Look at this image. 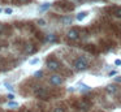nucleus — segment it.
Masks as SVG:
<instances>
[{
	"instance_id": "1",
	"label": "nucleus",
	"mask_w": 121,
	"mask_h": 112,
	"mask_svg": "<svg viewBox=\"0 0 121 112\" xmlns=\"http://www.w3.org/2000/svg\"><path fill=\"white\" fill-rule=\"evenodd\" d=\"M73 67L76 70H85L89 68V61L85 57H78L73 61Z\"/></svg>"
},
{
	"instance_id": "2",
	"label": "nucleus",
	"mask_w": 121,
	"mask_h": 112,
	"mask_svg": "<svg viewBox=\"0 0 121 112\" xmlns=\"http://www.w3.org/2000/svg\"><path fill=\"white\" fill-rule=\"evenodd\" d=\"M34 95L38 99H48L50 98V91L43 86H38V87L34 89Z\"/></svg>"
},
{
	"instance_id": "3",
	"label": "nucleus",
	"mask_w": 121,
	"mask_h": 112,
	"mask_svg": "<svg viewBox=\"0 0 121 112\" xmlns=\"http://www.w3.org/2000/svg\"><path fill=\"white\" fill-rule=\"evenodd\" d=\"M74 106H76L77 109H81V111H89L91 108V103L89 100H86V99H81V100L76 102Z\"/></svg>"
},
{
	"instance_id": "4",
	"label": "nucleus",
	"mask_w": 121,
	"mask_h": 112,
	"mask_svg": "<svg viewBox=\"0 0 121 112\" xmlns=\"http://www.w3.org/2000/svg\"><path fill=\"white\" fill-rule=\"evenodd\" d=\"M47 68L50 70H59L61 68V65H60V63L57 61V60H55V59H48L47 60Z\"/></svg>"
},
{
	"instance_id": "5",
	"label": "nucleus",
	"mask_w": 121,
	"mask_h": 112,
	"mask_svg": "<svg viewBox=\"0 0 121 112\" xmlns=\"http://www.w3.org/2000/svg\"><path fill=\"white\" fill-rule=\"evenodd\" d=\"M66 38L69 39V40H78L79 39V33L77 29H70V30L68 31V34H66Z\"/></svg>"
},
{
	"instance_id": "6",
	"label": "nucleus",
	"mask_w": 121,
	"mask_h": 112,
	"mask_svg": "<svg viewBox=\"0 0 121 112\" xmlns=\"http://www.w3.org/2000/svg\"><path fill=\"white\" fill-rule=\"evenodd\" d=\"M50 82H51V85H53V86H60L61 83H63V78L59 74H53L50 77Z\"/></svg>"
},
{
	"instance_id": "7",
	"label": "nucleus",
	"mask_w": 121,
	"mask_h": 112,
	"mask_svg": "<svg viewBox=\"0 0 121 112\" xmlns=\"http://www.w3.org/2000/svg\"><path fill=\"white\" fill-rule=\"evenodd\" d=\"M57 4H59V7H61L65 10H73L74 9V5L69 1H60V3H57Z\"/></svg>"
},
{
	"instance_id": "8",
	"label": "nucleus",
	"mask_w": 121,
	"mask_h": 112,
	"mask_svg": "<svg viewBox=\"0 0 121 112\" xmlns=\"http://www.w3.org/2000/svg\"><path fill=\"white\" fill-rule=\"evenodd\" d=\"M105 90H107V93H109V94H115V93H117V91H118V86L111 83V85H107Z\"/></svg>"
},
{
	"instance_id": "9",
	"label": "nucleus",
	"mask_w": 121,
	"mask_h": 112,
	"mask_svg": "<svg viewBox=\"0 0 121 112\" xmlns=\"http://www.w3.org/2000/svg\"><path fill=\"white\" fill-rule=\"evenodd\" d=\"M86 16H87V12H79L78 14H77L76 20H77V21H82L85 17H86Z\"/></svg>"
},
{
	"instance_id": "10",
	"label": "nucleus",
	"mask_w": 121,
	"mask_h": 112,
	"mask_svg": "<svg viewBox=\"0 0 121 112\" xmlns=\"http://www.w3.org/2000/svg\"><path fill=\"white\" fill-rule=\"evenodd\" d=\"M113 14H115L116 17H120L121 18V7L115 8V9H113Z\"/></svg>"
},
{
	"instance_id": "11",
	"label": "nucleus",
	"mask_w": 121,
	"mask_h": 112,
	"mask_svg": "<svg viewBox=\"0 0 121 112\" xmlns=\"http://www.w3.org/2000/svg\"><path fill=\"white\" fill-rule=\"evenodd\" d=\"M25 52H26V54H33V52H34V47H33V44H27Z\"/></svg>"
},
{
	"instance_id": "12",
	"label": "nucleus",
	"mask_w": 121,
	"mask_h": 112,
	"mask_svg": "<svg viewBox=\"0 0 121 112\" xmlns=\"http://www.w3.org/2000/svg\"><path fill=\"white\" fill-rule=\"evenodd\" d=\"M53 112H65V108H64V107H55V108H53Z\"/></svg>"
},
{
	"instance_id": "13",
	"label": "nucleus",
	"mask_w": 121,
	"mask_h": 112,
	"mask_svg": "<svg viewBox=\"0 0 121 112\" xmlns=\"http://www.w3.org/2000/svg\"><path fill=\"white\" fill-rule=\"evenodd\" d=\"M4 31H5V25L0 22V35H1V34H4Z\"/></svg>"
},
{
	"instance_id": "14",
	"label": "nucleus",
	"mask_w": 121,
	"mask_h": 112,
	"mask_svg": "<svg viewBox=\"0 0 121 112\" xmlns=\"http://www.w3.org/2000/svg\"><path fill=\"white\" fill-rule=\"evenodd\" d=\"M79 86H81V89H79L81 91H87V90H90V87H89L87 85H79Z\"/></svg>"
},
{
	"instance_id": "15",
	"label": "nucleus",
	"mask_w": 121,
	"mask_h": 112,
	"mask_svg": "<svg viewBox=\"0 0 121 112\" xmlns=\"http://www.w3.org/2000/svg\"><path fill=\"white\" fill-rule=\"evenodd\" d=\"M48 8H50V4H48V3H46L44 5H42V7H40V10H46V9H48Z\"/></svg>"
},
{
	"instance_id": "16",
	"label": "nucleus",
	"mask_w": 121,
	"mask_h": 112,
	"mask_svg": "<svg viewBox=\"0 0 121 112\" xmlns=\"http://www.w3.org/2000/svg\"><path fill=\"white\" fill-rule=\"evenodd\" d=\"M5 13H7V14H12V13H13V9H12V8H7Z\"/></svg>"
},
{
	"instance_id": "17",
	"label": "nucleus",
	"mask_w": 121,
	"mask_h": 112,
	"mask_svg": "<svg viewBox=\"0 0 121 112\" xmlns=\"http://www.w3.org/2000/svg\"><path fill=\"white\" fill-rule=\"evenodd\" d=\"M37 63H39V59H33V60H30V64H31V65L37 64Z\"/></svg>"
},
{
	"instance_id": "18",
	"label": "nucleus",
	"mask_w": 121,
	"mask_h": 112,
	"mask_svg": "<svg viewBox=\"0 0 121 112\" xmlns=\"http://www.w3.org/2000/svg\"><path fill=\"white\" fill-rule=\"evenodd\" d=\"M63 22H65V23H70V22H72V18L66 17V18H64V20H63Z\"/></svg>"
},
{
	"instance_id": "19",
	"label": "nucleus",
	"mask_w": 121,
	"mask_h": 112,
	"mask_svg": "<svg viewBox=\"0 0 121 112\" xmlns=\"http://www.w3.org/2000/svg\"><path fill=\"white\" fill-rule=\"evenodd\" d=\"M9 107H17L18 106V103H14V102H11V103H8Z\"/></svg>"
},
{
	"instance_id": "20",
	"label": "nucleus",
	"mask_w": 121,
	"mask_h": 112,
	"mask_svg": "<svg viewBox=\"0 0 121 112\" xmlns=\"http://www.w3.org/2000/svg\"><path fill=\"white\" fill-rule=\"evenodd\" d=\"M56 39V36H53L52 34H51V35H48V40H55Z\"/></svg>"
},
{
	"instance_id": "21",
	"label": "nucleus",
	"mask_w": 121,
	"mask_h": 112,
	"mask_svg": "<svg viewBox=\"0 0 121 112\" xmlns=\"http://www.w3.org/2000/svg\"><path fill=\"white\" fill-rule=\"evenodd\" d=\"M40 76H42V72H40V70H39V72H37V73H35V77H38V78H39Z\"/></svg>"
},
{
	"instance_id": "22",
	"label": "nucleus",
	"mask_w": 121,
	"mask_h": 112,
	"mask_svg": "<svg viewBox=\"0 0 121 112\" xmlns=\"http://www.w3.org/2000/svg\"><path fill=\"white\" fill-rule=\"evenodd\" d=\"M8 99H9V100H12V99H14V95H13V94H9V95H8Z\"/></svg>"
},
{
	"instance_id": "23",
	"label": "nucleus",
	"mask_w": 121,
	"mask_h": 112,
	"mask_svg": "<svg viewBox=\"0 0 121 112\" xmlns=\"http://www.w3.org/2000/svg\"><path fill=\"white\" fill-rule=\"evenodd\" d=\"M115 64H116V65H121V60H118V59L115 60Z\"/></svg>"
},
{
	"instance_id": "24",
	"label": "nucleus",
	"mask_w": 121,
	"mask_h": 112,
	"mask_svg": "<svg viewBox=\"0 0 121 112\" xmlns=\"http://www.w3.org/2000/svg\"><path fill=\"white\" fill-rule=\"evenodd\" d=\"M5 86H7V89H8V90H13V87H12L11 85H8V83H5Z\"/></svg>"
},
{
	"instance_id": "25",
	"label": "nucleus",
	"mask_w": 121,
	"mask_h": 112,
	"mask_svg": "<svg viewBox=\"0 0 121 112\" xmlns=\"http://www.w3.org/2000/svg\"><path fill=\"white\" fill-rule=\"evenodd\" d=\"M115 81H116V82H121V77H116Z\"/></svg>"
},
{
	"instance_id": "26",
	"label": "nucleus",
	"mask_w": 121,
	"mask_h": 112,
	"mask_svg": "<svg viewBox=\"0 0 121 112\" xmlns=\"http://www.w3.org/2000/svg\"><path fill=\"white\" fill-rule=\"evenodd\" d=\"M38 23H40V25H44V21H43V20H39V21H38Z\"/></svg>"
},
{
	"instance_id": "27",
	"label": "nucleus",
	"mask_w": 121,
	"mask_h": 112,
	"mask_svg": "<svg viewBox=\"0 0 121 112\" xmlns=\"http://www.w3.org/2000/svg\"><path fill=\"white\" fill-rule=\"evenodd\" d=\"M18 1H20V3H27L29 0H18Z\"/></svg>"
},
{
	"instance_id": "28",
	"label": "nucleus",
	"mask_w": 121,
	"mask_h": 112,
	"mask_svg": "<svg viewBox=\"0 0 121 112\" xmlns=\"http://www.w3.org/2000/svg\"><path fill=\"white\" fill-rule=\"evenodd\" d=\"M0 12H1V9H0Z\"/></svg>"
},
{
	"instance_id": "29",
	"label": "nucleus",
	"mask_w": 121,
	"mask_h": 112,
	"mask_svg": "<svg viewBox=\"0 0 121 112\" xmlns=\"http://www.w3.org/2000/svg\"><path fill=\"white\" fill-rule=\"evenodd\" d=\"M0 112H1V111H0Z\"/></svg>"
}]
</instances>
